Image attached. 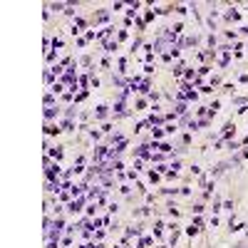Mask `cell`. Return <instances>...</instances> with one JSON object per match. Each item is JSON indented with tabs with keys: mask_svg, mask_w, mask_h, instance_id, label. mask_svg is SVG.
<instances>
[]
</instances>
